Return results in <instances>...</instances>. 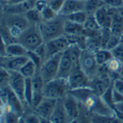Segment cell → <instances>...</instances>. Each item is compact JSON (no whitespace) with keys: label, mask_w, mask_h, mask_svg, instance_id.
I'll list each match as a JSON object with an SVG mask.
<instances>
[{"label":"cell","mask_w":123,"mask_h":123,"mask_svg":"<svg viewBox=\"0 0 123 123\" xmlns=\"http://www.w3.org/2000/svg\"><path fill=\"white\" fill-rule=\"evenodd\" d=\"M64 22L65 17L58 15L55 19L50 21H43L38 25L44 43L64 35Z\"/></svg>","instance_id":"6da1fadb"},{"label":"cell","mask_w":123,"mask_h":123,"mask_svg":"<svg viewBox=\"0 0 123 123\" xmlns=\"http://www.w3.org/2000/svg\"><path fill=\"white\" fill-rule=\"evenodd\" d=\"M18 43H21L28 51H35L44 40L39 31L38 25H31L19 37Z\"/></svg>","instance_id":"7a4b0ae2"},{"label":"cell","mask_w":123,"mask_h":123,"mask_svg":"<svg viewBox=\"0 0 123 123\" xmlns=\"http://www.w3.org/2000/svg\"><path fill=\"white\" fill-rule=\"evenodd\" d=\"M69 91L67 80L55 78L44 83L43 88V95L45 98H55V99H62L66 93Z\"/></svg>","instance_id":"3957f363"},{"label":"cell","mask_w":123,"mask_h":123,"mask_svg":"<svg viewBox=\"0 0 123 123\" xmlns=\"http://www.w3.org/2000/svg\"><path fill=\"white\" fill-rule=\"evenodd\" d=\"M62 54L63 53L53 55L43 61V66L39 71V75L42 76L44 82H48L57 77L59 64H60V60H61V57H62Z\"/></svg>","instance_id":"277c9868"},{"label":"cell","mask_w":123,"mask_h":123,"mask_svg":"<svg viewBox=\"0 0 123 123\" xmlns=\"http://www.w3.org/2000/svg\"><path fill=\"white\" fill-rule=\"evenodd\" d=\"M80 67L89 78H94L98 75L99 66L97 63L95 53L89 49H83L80 58Z\"/></svg>","instance_id":"5b68a950"},{"label":"cell","mask_w":123,"mask_h":123,"mask_svg":"<svg viewBox=\"0 0 123 123\" xmlns=\"http://www.w3.org/2000/svg\"><path fill=\"white\" fill-rule=\"evenodd\" d=\"M70 42L67 38V37L65 35L58 37L56 38H53L51 40L45 43V46H46V59L59 54V53H63L65 50H67L70 47Z\"/></svg>","instance_id":"8992f818"},{"label":"cell","mask_w":123,"mask_h":123,"mask_svg":"<svg viewBox=\"0 0 123 123\" xmlns=\"http://www.w3.org/2000/svg\"><path fill=\"white\" fill-rule=\"evenodd\" d=\"M90 81H91V78H89L79 66L73 71L72 74L69 76L67 80L68 89L70 91V90L79 89V88L90 87Z\"/></svg>","instance_id":"52a82bcc"},{"label":"cell","mask_w":123,"mask_h":123,"mask_svg":"<svg viewBox=\"0 0 123 123\" xmlns=\"http://www.w3.org/2000/svg\"><path fill=\"white\" fill-rule=\"evenodd\" d=\"M11 79H10L9 87L14 93L20 98L24 105H26L25 99V86H26V78L18 71H10Z\"/></svg>","instance_id":"ba28073f"},{"label":"cell","mask_w":123,"mask_h":123,"mask_svg":"<svg viewBox=\"0 0 123 123\" xmlns=\"http://www.w3.org/2000/svg\"><path fill=\"white\" fill-rule=\"evenodd\" d=\"M79 66L75 65V63L73 62L72 58L70 56L69 50H65L62 57H61L60 60V64H59V69H58V74L56 78L59 79H64V80H68L69 76L72 74L73 71Z\"/></svg>","instance_id":"9c48e42d"},{"label":"cell","mask_w":123,"mask_h":123,"mask_svg":"<svg viewBox=\"0 0 123 123\" xmlns=\"http://www.w3.org/2000/svg\"><path fill=\"white\" fill-rule=\"evenodd\" d=\"M30 60L28 55L1 57V68L8 71H19Z\"/></svg>","instance_id":"30bf717a"},{"label":"cell","mask_w":123,"mask_h":123,"mask_svg":"<svg viewBox=\"0 0 123 123\" xmlns=\"http://www.w3.org/2000/svg\"><path fill=\"white\" fill-rule=\"evenodd\" d=\"M58 99L55 98H43L40 104L35 107V110L37 113L43 119H49L51 114L57 105Z\"/></svg>","instance_id":"8fae6325"},{"label":"cell","mask_w":123,"mask_h":123,"mask_svg":"<svg viewBox=\"0 0 123 123\" xmlns=\"http://www.w3.org/2000/svg\"><path fill=\"white\" fill-rule=\"evenodd\" d=\"M33 79V88H34V95H33V101H32V106L35 108L37 107L40 101L43 100V98H44L43 95V88H44V83L43 79L42 78V76L39 75V73H37Z\"/></svg>","instance_id":"7c38bea8"},{"label":"cell","mask_w":123,"mask_h":123,"mask_svg":"<svg viewBox=\"0 0 123 123\" xmlns=\"http://www.w3.org/2000/svg\"><path fill=\"white\" fill-rule=\"evenodd\" d=\"M7 94H8L7 102H6V105H7L11 110L15 111L16 113H18L19 115L23 116V114H24V105H25L24 102L20 99V98L11 90L10 87L7 88Z\"/></svg>","instance_id":"4fadbf2b"},{"label":"cell","mask_w":123,"mask_h":123,"mask_svg":"<svg viewBox=\"0 0 123 123\" xmlns=\"http://www.w3.org/2000/svg\"><path fill=\"white\" fill-rule=\"evenodd\" d=\"M94 15L101 29H110L112 24V16L110 15L109 9L105 4L98 8Z\"/></svg>","instance_id":"5bb4252c"},{"label":"cell","mask_w":123,"mask_h":123,"mask_svg":"<svg viewBox=\"0 0 123 123\" xmlns=\"http://www.w3.org/2000/svg\"><path fill=\"white\" fill-rule=\"evenodd\" d=\"M49 120L52 123H69L71 118L67 114L65 110L64 105H63V99H58L57 105L51 114Z\"/></svg>","instance_id":"9a60e30c"},{"label":"cell","mask_w":123,"mask_h":123,"mask_svg":"<svg viewBox=\"0 0 123 123\" xmlns=\"http://www.w3.org/2000/svg\"><path fill=\"white\" fill-rule=\"evenodd\" d=\"M63 99V105L65 107V110L67 114L71 119H75L79 117V105L80 102L69 93L62 98Z\"/></svg>","instance_id":"2e32d148"},{"label":"cell","mask_w":123,"mask_h":123,"mask_svg":"<svg viewBox=\"0 0 123 123\" xmlns=\"http://www.w3.org/2000/svg\"><path fill=\"white\" fill-rule=\"evenodd\" d=\"M85 6H86V1H81V0H65L60 15L65 17L67 15L73 14L79 11H85Z\"/></svg>","instance_id":"e0dca14e"},{"label":"cell","mask_w":123,"mask_h":123,"mask_svg":"<svg viewBox=\"0 0 123 123\" xmlns=\"http://www.w3.org/2000/svg\"><path fill=\"white\" fill-rule=\"evenodd\" d=\"M68 93L73 96L80 104H83V102L91 96L93 95L95 92L93 91V89L90 87H85V88H79V89H74V90H70L68 91Z\"/></svg>","instance_id":"ac0fdd59"},{"label":"cell","mask_w":123,"mask_h":123,"mask_svg":"<svg viewBox=\"0 0 123 123\" xmlns=\"http://www.w3.org/2000/svg\"><path fill=\"white\" fill-rule=\"evenodd\" d=\"M84 26L72 22L70 20L65 19L64 22V35H81L84 33Z\"/></svg>","instance_id":"d6986e66"},{"label":"cell","mask_w":123,"mask_h":123,"mask_svg":"<svg viewBox=\"0 0 123 123\" xmlns=\"http://www.w3.org/2000/svg\"><path fill=\"white\" fill-rule=\"evenodd\" d=\"M95 58L98 66H104L105 65L108 61L113 57L111 54V51L105 48H99L97 51H95Z\"/></svg>","instance_id":"ffe728a7"},{"label":"cell","mask_w":123,"mask_h":123,"mask_svg":"<svg viewBox=\"0 0 123 123\" xmlns=\"http://www.w3.org/2000/svg\"><path fill=\"white\" fill-rule=\"evenodd\" d=\"M28 54V50L19 43L7 44V56H23Z\"/></svg>","instance_id":"44dd1931"},{"label":"cell","mask_w":123,"mask_h":123,"mask_svg":"<svg viewBox=\"0 0 123 123\" xmlns=\"http://www.w3.org/2000/svg\"><path fill=\"white\" fill-rule=\"evenodd\" d=\"M19 72L21 73L25 78H34L38 73V71H37V68L36 64L30 59L28 62L21 68V70H20Z\"/></svg>","instance_id":"7402d4cb"},{"label":"cell","mask_w":123,"mask_h":123,"mask_svg":"<svg viewBox=\"0 0 123 123\" xmlns=\"http://www.w3.org/2000/svg\"><path fill=\"white\" fill-rule=\"evenodd\" d=\"M84 29H85V31L90 32V33H97V32H98V31H101V28L98 25L94 14H89L88 15V18H87L86 22L84 24Z\"/></svg>","instance_id":"603a6c76"},{"label":"cell","mask_w":123,"mask_h":123,"mask_svg":"<svg viewBox=\"0 0 123 123\" xmlns=\"http://www.w3.org/2000/svg\"><path fill=\"white\" fill-rule=\"evenodd\" d=\"M27 18V20L30 22L31 25H39L43 22V17H42V12H39L38 10L33 8L29 10L27 13L24 14Z\"/></svg>","instance_id":"cb8c5ba5"},{"label":"cell","mask_w":123,"mask_h":123,"mask_svg":"<svg viewBox=\"0 0 123 123\" xmlns=\"http://www.w3.org/2000/svg\"><path fill=\"white\" fill-rule=\"evenodd\" d=\"M90 119L92 123H113L116 119L115 116L111 115H104L98 113H93V112H90Z\"/></svg>","instance_id":"d4e9b609"},{"label":"cell","mask_w":123,"mask_h":123,"mask_svg":"<svg viewBox=\"0 0 123 123\" xmlns=\"http://www.w3.org/2000/svg\"><path fill=\"white\" fill-rule=\"evenodd\" d=\"M33 95H34L33 79L32 78H26V86H25V99H26V105L32 106Z\"/></svg>","instance_id":"484cf974"},{"label":"cell","mask_w":123,"mask_h":123,"mask_svg":"<svg viewBox=\"0 0 123 123\" xmlns=\"http://www.w3.org/2000/svg\"><path fill=\"white\" fill-rule=\"evenodd\" d=\"M100 97H101L102 100H104L110 108L114 109L115 104H114V100H113V83H112V84L107 88V90H106Z\"/></svg>","instance_id":"4316f807"},{"label":"cell","mask_w":123,"mask_h":123,"mask_svg":"<svg viewBox=\"0 0 123 123\" xmlns=\"http://www.w3.org/2000/svg\"><path fill=\"white\" fill-rule=\"evenodd\" d=\"M88 15L89 14L86 11H79V12H76V13L65 16V19L70 20V21H72V22H75V23H78V24H81V25L84 26L86 20L88 18Z\"/></svg>","instance_id":"83f0119b"},{"label":"cell","mask_w":123,"mask_h":123,"mask_svg":"<svg viewBox=\"0 0 123 123\" xmlns=\"http://www.w3.org/2000/svg\"><path fill=\"white\" fill-rule=\"evenodd\" d=\"M102 5H105V1L102 0H86L85 11L88 14H95V12Z\"/></svg>","instance_id":"f1b7e54d"},{"label":"cell","mask_w":123,"mask_h":123,"mask_svg":"<svg viewBox=\"0 0 123 123\" xmlns=\"http://www.w3.org/2000/svg\"><path fill=\"white\" fill-rule=\"evenodd\" d=\"M1 40H3L6 44H12L18 43V38L12 35L9 28L6 26H3L1 29Z\"/></svg>","instance_id":"f546056e"},{"label":"cell","mask_w":123,"mask_h":123,"mask_svg":"<svg viewBox=\"0 0 123 123\" xmlns=\"http://www.w3.org/2000/svg\"><path fill=\"white\" fill-rule=\"evenodd\" d=\"M10 79H11L10 71H8L4 68H1V72H0V85H1V89L9 87Z\"/></svg>","instance_id":"4dcf8cb0"},{"label":"cell","mask_w":123,"mask_h":123,"mask_svg":"<svg viewBox=\"0 0 123 123\" xmlns=\"http://www.w3.org/2000/svg\"><path fill=\"white\" fill-rule=\"evenodd\" d=\"M27 55H28L29 58L36 64V66H37V71H38V73H39L40 68H42L43 63V60L42 59V57H40L37 53H36L35 51H28V54H27Z\"/></svg>","instance_id":"1f68e13d"},{"label":"cell","mask_w":123,"mask_h":123,"mask_svg":"<svg viewBox=\"0 0 123 123\" xmlns=\"http://www.w3.org/2000/svg\"><path fill=\"white\" fill-rule=\"evenodd\" d=\"M58 16V14H56L52 9H51L48 5L42 11V17H43V21H50V20H53Z\"/></svg>","instance_id":"d6a6232c"},{"label":"cell","mask_w":123,"mask_h":123,"mask_svg":"<svg viewBox=\"0 0 123 123\" xmlns=\"http://www.w3.org/2000/svg\"><path fill=\"white\" fill-rule=\"evenodd\" d=\"M64 2H65V0H50V1H48V6L56 14L60 15L61 10H62L63 5H64Z\"/></svg>","instance_id":"836d02e7"},{"label":"cell","mask_w":123,"mask_h":123,"mask_svg":"<svg viewBox=\"0 0 123 123\" xmlns=\"http://www.w3.org/2000/svg\"><path fill=\"white\" fill-rule=\"evenodd\" d=\"M110 51H111L112 56H113L115 59L119 60L123 64V44H122V43L120 44H118L117 46H115L114 48H112Z\"/></svg>","instance_id":"e575fe53"},{"label":"cell","mask_w":123,"mask_h":123,"mask_svg":"<svg viewBox=\"0 0 123 123\" xmlns=\"http://www.w3.org/2000/svg\"><path fill=\"white\" fill-rule=\"evenodd\" d=\"M23 119L25 123H40L42 122V117H40L37 112L36 113H28L23 115Z\"/></svg>","instance_id":"d590c367"},{"label":"cell","mask_w":123,"mask_h":123,"mask_svg":"<svg viewBox=\"0 0 123 123\" xmlns=\"http://www.w3.org/2000/svg\"><path fill=\"white\" fill-rule=\"evenodd\" d=\"M105 4L111 8L123 7V0H105Z\"/></svg>","instance_id":"8d00e7d4"},{"label":"cell","mask_w":123,"mask_h":123,"mask_svg":"<svg viewBox=\"0 0 123 123\" xmlns=\"http://www.w3.org/2000/svg\"><path fill=\"white\" fill-rule=\"evenodd\" d=\"M113 88H114V90L119 92L121 95H123V79H121V78L115 79L113 81Z\"/></svg>","instance_id":"74e56055"},{"label":"cell","mask_w":123,"mask_h":123,"mask_svg":"<svg viewBox=\"0 0 123 123\" xmlns=\"http://www.w3.org/2000/svg\"><path fill=\"white\" fill-rule=\"evenodd\" d=\"M47 5H48V2L46 0H37L36 4H35V9L38 10L39 12H42Z\"/></svg>","instance_id":"f35d334b"},{"label":"cell","mask_w":123,"mask_h":123,"mask_svg":"<svg viewBox=\"0 0 123 123\" xmlns=\"http://www.w3.org/2000/svg\"><path fill=\"white\" fill-rule=\"evenodd\" d=\"M113 100H114L115 105L120 104V102H123V95H121L119 92L114 90V88H113Z\"/></svg>","instance_id":"ab89813d"},{"label":"cell","mask_w":123,"mask_h":123,"mask_svg":"<svg viewBox=\"0 0 123 123\" xmlns=\"http://www.w3.org/2000/svg\"><path fill=\"white\" fill-rule=\"evenodd\" d=\"M114 109H116V110L120 111L121 113H123V102H120V104H117V105H115V107H114Z\"/></svg>","instance_id":"60d3db41"},{"label":"cell","mask_w":123,"mask_h":123,"mask_svg":"<svg viewBox=\"0 0 123 123\" xmlns=\"http://www.w3.org/2000/svg\"><path fill=\"white\" fill-rule=\"evenodd\" d=\"M25 1H28V0H11L8 4H11V5H14V4H19V3H23Z\"/></svg>","instance_id":"b9f144b4"},{"label":"cell","mask_w":123,"mask_h":123,"mask_svg":"<svg viewBox=\"0 0 123 123\" xmlns=\"http://www.w3.org/2000/svg\"><path fill=\"white\" fill-rule=\"evenodd\" d=\"M69 123H80V118H75V119H71Z\"/></svg>","instance_id":"7bdbcfd3"},{"label":"cell","mask_w":123,"mask_h":123,"mask_svg":"<svg viewBox=\"0 0 123 123\" xmlns=\"http://www.w3.org/2000/svg\"><path fill=\"white\" fill-rule=\"evenodd\" d=\"M119 78L123 79V64H122V66L120 68V71H119Z\"/></svg>","instance_id":"ee69618b"},{"label":"cell","mask_w":123,"mask_h":123,"mask_svg":"<svg viewBox=\"0 0 123 123\" xmlns=\"http://www.w3.org/2000/svg\"><path fill=\"white\" fill-rule=\"evenodd\" d=\"M40 123H52V122H51L49 119H42V122H40Z\"/></svg>","instance_id":"f6af8a7d"},{"label":"cell","mask_w":123,"mask_h":123,"mask_svg":"<svg viewBox=\"0 0 123 123\" xmlns=\"http://www.w3.org/2000/svg\"><path fill=\"white\" fill-rule=\"evenodd\" d=\"M113 123H123V120H119V119H117V118H116V119L114 120V122H113Z\"/></svg>","instance_id":"bcb514c9"},{"label":"cell","mask_w":123,"mask_h":123,"mask_svg":"<svg viewBox=\"0 0 123 123\" xmlns=\"http://www.w3.org/2000/svg\"><path fill=\"white\" fill-rule=\"evenodd\" d=\"M1 1H2L3 3H6V4H8L10 1H11V0H1Z\"/></svg>","instance_id":"7dc6e473"},{"label":"cell","mask_w":123,"mask_h":123,"mask_svg":"<svg viewBox=\"0 0 123 123\" xmlns=\"http://www.w3.org/2000/svg\"><path fill=\"white\" fill-rule=\"evenodd\" d=\"M19 123H25V121H24V119H23V117L21 118V120H20V122Z\"/></svg>","instance_id":"c3c4849f"},{"label":"cell","mask_w":123,"mask_h":123,"mask_svg":"<svg viewBox=\"0 0 123 123\" xmlns=\"http://www.w3.org/2000/svg\"><path fill=\"white\" fill-rule=\"evenodd\" d=\"M81 1H86V0H81Z\"/></svg>","instance_id":"681fc988"},{"label":"cell","mask_w":123,"mask_h":123,"mask_svg":"<svg viewBox=\"0 0 123 123\" xmlns=\"http://www.w3.org/2000/svg\"><path fill=\"white\" fill-rule=\"evenodd\" d=\"M46 1H47V2H48V1H50V0H46Z\"/></svg>","instance_id":"f907efd6"},{"label":"cell","mask_w":123,"mask_h":123,"mask_svg":"<svg viewBox=\"0 0 123 123\" xmlns=\"http://www.w3.org/2000/svg\"><path fill=\"white\" fill-rule=\"evenodd\" d=\"M102 1H105V0H102Z\"/></svg>","instance_id":"816d5d0a"}]
</instances>
